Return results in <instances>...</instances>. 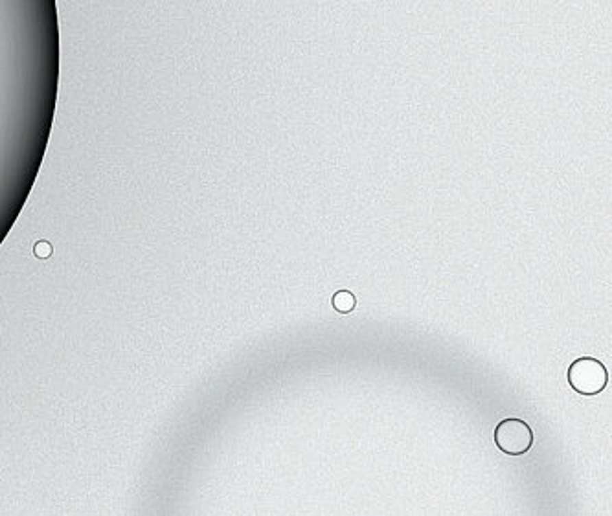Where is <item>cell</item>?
Wrapping results in <instances>:
<instances>
[{
  "label": "cell",
  "instance_id": "1",
  "mask_svg": "<svg viewBox=\"0 0 612 516\" xmlns=\"http://www.w3.org/2000/svg\"><path fill=\"white\" fill-rule=\"evenodd\" d=\"M568 384L576 393L594 397L609 384V371L605 364L592 356H581L568 367Z\"/></svg>",
  "mask_w": 612,
  "mask_h": 516
},
{
  "label": "cell",
  "instance_id": "2",
  "mask_svg": "<svg viewBox=\"0 0 612 516\" xmlns=\"http://www.w3.org/2000/svg\"><path fill=\"white\" fill-rule=\"evenodd\" d=\"M533 430L526 421L504 419L495 428V445L506 456H524L533 447Z\"/></svg>",
  "mask_w": 612,
  "mask_h": 516
},
{
  "label": "cell",
  "instance_id": "3",
  "mask_svg": "<svg viewBox=\"0 0 612 516\" xmlns=\"http://www.w3.org/2000/svg\"><path fill=\"white\" fill-rule=\"evenodd\" d=\"M331 305L338 315H349V312H353L355 307H357V298H355V294L349 293V291H338V293L333 294Z\"/></svg>",
  "mask_w": 612,
  "mask_h": 516
}]
</instances>
